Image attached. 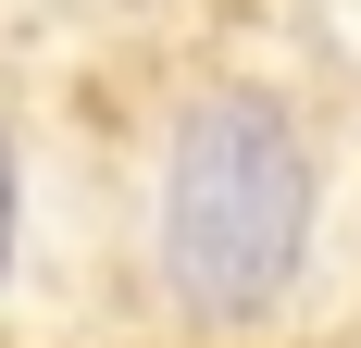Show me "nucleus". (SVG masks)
Segmentation results:
<instances>
[{
  "label": "nucleus",
  "instance_id": "1",
  "mask_svg": "<svg viewBox=\"0 0 361 348\" xmlns=\"http://www.w3.org/2000/svg\"><path fill=\"white\" fill-rule=\"evenodd\" d=\"M312 237V162L274 100H200L162 174V261L200 311H262Z\"/></svg>",
  "mask_w": 361,
  "mask_h": 348
},
{
  "label": "nucleus",
  "instance_id": "2",
  "mask_svg": "<svg viewBox=\"0 0 361 348\" xmlns=\"http://www.w3.org/2000/svg\"><path fill=\"white\" fill-rule=\"evenodd\" d=\"M0 261H13V149H0Z\"/></svg>",
  "mask_w": 361,
  "mask_h": 348
}]
</instances>
